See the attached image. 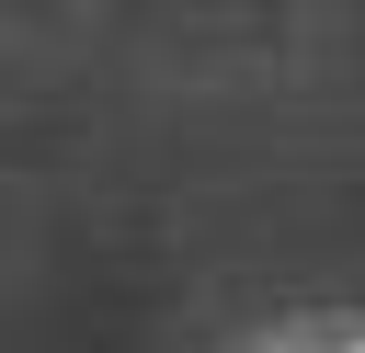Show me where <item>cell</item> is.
Instances as JSON below:
<instances>
[{"instance_id":"obj_1","label":"cell","mask_w":365,"mask_h":353,"mask_svg":"<svg viewBox=\"0 0 365 353\" xmlns=\"http://www.w3.org/2000/svg\"><path fill=\"white\" fill-rule=\"evenodd\" d=\"M228 353H365V307H308V319H274Z\"/></svg>"}]
</instances>
